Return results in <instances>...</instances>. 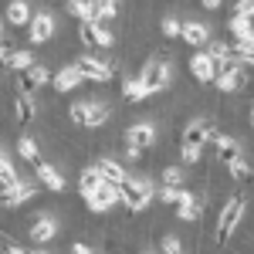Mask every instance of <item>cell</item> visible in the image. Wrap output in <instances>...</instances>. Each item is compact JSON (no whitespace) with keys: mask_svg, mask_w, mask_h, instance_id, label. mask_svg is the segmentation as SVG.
Segmentation results:
<instances>
[{"mask_svg":"<svg viewBox=\"0 0 254 254\" xmlns=\"http://www.w3.org/2000/svg\"><path fill=\"white\" fill-rule=\"evenodd\" d=\"M139 81L146 88V95H156V92H166L170 88V64L159 58V61H149L142 71H139Z\"/></svg>","mask_w":254,"mask_h":254,"instance_id":"4","label":"cell"},{"mask_svg":"<svg viewBox=\"0 0 254 254\" xmlns=\"http://www.w3.org/2000/svg\"><path fill=\"white\" fill-rule=\"evenodd\" d=\"M207 119H193V122H187V129H183V146H193V149H203V142H207Z\"/></svg>","mask_w":254,"mask_h":254,"instance_id":"18","label":"cell"},{"mask_svg":"<svg viewBox=\"0 0 254 254\" xmlns=\"http://www.w3.org/2000/svg\"><path fill=\"white\" fill-rule=\"evenodd\" d=\"M159 31H163V38H176V34H180V20H176L173 14H166V17L159 20Z\"/></svg>","mask_w":254,"mask_h":254,"instance_id":"32","label":"cell"},{"mask_svg":"<svg viewBox=\"0 0 254 254\" xmlns=\"http://www.w3.org/2000/svg\"><path fill=\"white\" fill-rule=\"evenodd\" d=\"M55 38V17L48 14V10H38V14H31L27 20V41L41 48V44H48V41Z\"/></svg>","mask_w":254,"mask_h":254,"instance_id":"7","label":"cell"},{"mask_svg":"<svg viewBox=\"0 0 254 254\" xmlns=\"http://www.w3.org/2000/svg\"><path fill=\"white\" fill-rule=\"evenodd\" d=\"M68 119H71L75 126H81V129H98V126L109 122V109L98 105V102H75L71 112H68Z\"/></svg>","mask_w":254,"mask_h":254,"instance_id":"2","label":"cell"},{"mask_svg":"<svg viewBox=\"0 0 254 254\" xmlns=\"http://www.w3.org/2000/svg\"><path fill=\"white\" fill-rule=\"evenodd\" d=\"M17 166L10 163L7 156H0V187H10V183H17Z\"/></svg>","mask_w":254,"mask_h":254,"instance_id":"28","label":"cell"},{"mask_svg":"<svg viewBox=\"0 0 254 254\" xmlns=\"http://www.w3.org/2000/svg\"><path fill=\"white\" fill-rule=\"evenodd\" d=\"M200 214H203V210H200V200L180 187V196H176V217H180V220H200Z\"/></svg>","mask_w":254,"mask_h":254,"instance_id":"17","label":"cell"},{"mask_svg":"<svg viewBox=\"0 0 254 254\" xmlns=\"http://www.w3.org/2000/svg\"><path fill=\"white\" fill-rule=\"evenodd\" d=\"M176 38H183V44H190V48H203L207 41H210V27L203 24V20H180V34Z\"/></svg>","mask_w":254,"mask_h":254,"instance_id":"12","label":"cell"},{"mask_svg":"<svg viewBox=\"0 0 254 254\" xmlns=\"http://www.w3.org/2000/svg\"><path fill=\"white\" fill-rule=\"evenodd\" d=\"M51 81H55V88H58L61 95H68V92H75L81 85V75H78L75 64H64L61 71H51Z\"/></svg>","mask_w":254,"mask_h":254,"instance_id":"16","label":"cell"},{"mask_svg":"<svg viewBox=\"0 0 254 254\" xmlns=\"http://www.w3.org/2000/svg\"><path fill=\"white\" fill-rule=\"evenodd\" d=\"M3 20H7L10 27H27V20H31V3H27V0H10L7 10H3Z\"/></svg>","mask_w":254,"mask_h":254,"instance_id":"19","label":"cell"},{"mask_svg":"<svg viewBox=\"0 0 254 254\" xmlns=\"http://www.w3.org/2000/svg\"><path fill=\"white\" fill-rule=\"evenodd\" d=\"M34 193H38V183L17 180V183H10V187H0V207H24Z\"/></svg>","mask_w":254,"mask_h":254,"instance_id":"9","label":"cell"},{"mask_svg":"<svg viewBox=\"0 0 254 254\" xmlns=\"http://www.w3.org/2000/svg\"><path fill=\"white\" fill-rule=\"evenodd\" d=\"M220 3H224V0H200L203 10H220Z\"/></svg>","mask_w":254,"mask_h":254,"instance_id":"37","label":"cell"},{"mask_svg":"<svg viewBox=\"0 0 254 254\" xmlns=\"http://www.w3.org/2000/svg\"><path fill=\"white\" fill-rule=\"evenodd\" d=\"M190 71H193L196 81H214L217 75V61L207 55V51H196L193 58H190Z\"/></svg>","mask_w":254,"mask_h":254,"instance_id":"15","label":"cell"},{"mask_svg":"<svg viewBox=\"0 0 254 254\" xmlns=\"http://www.w3.org/2000/svg\"><path fill=\"white\" fill-rule=\"evenodd\" d=\"M214 149H217V159H220L224 166H227V163H231L234 156H241V146H237V139L224 136V132H220V139L214 142Z\"/></svg>","mask_w":254,"mask_h":254,"instance_id":"23","label":"cell"},{"mask_svg":"<svg viewBox=\"0 0 254 254\" xmlns=\"http://www.w3.org/2000/svg\"><path fill=\"white\" fill-rule=\"evenodd\" d=\"M3 51H7V41H0V55H3Z\"/></svg>","mask_w":254,"mask_h":254,"instance_id":"40","label":"cell"},{"mask_svg":"<svg viewBox=\"0 0 254 254\" xmlns=\"http://www.w3.org/2000/svg\"><path fill=\"white\" fill-rule=\"evenodd\" d=\"M17 153H20V159H27V163H38V159H41V146H38V139L20 136V142H17Z\"/></svg>","mask_w":254,"mask_h":254,"instance_id":"26","label":"cell"},{"mask_svg":"<svg viewBox=\"0 0 254 254\" xmlns=\"http://www.w3.org/2000/svg\"><path fill=\"white\" fill-rule=\"evenodd\" d=\"M176 196H180V187H163L159 190V200L163 203H176Z\"/></svg>","mask_w":254,"mask_h":254,"instance_id":"36","label":"cell"},{"mask_svg":"<svg viewBox=\"0 0 254 254\" xmlns=\"http://www.w3.org/2000/svg\"><path fill=\"white\" fill-rule=\"evenodd\" d=\"M98 180H102V176H98L95 170H92V166H88V170H81V176H78V190H81V196L88 193V190H95V187H98Z\"/></svg>","mask_w":254,"mask_h":254,"instance_id":"31","label":"cell"},{"mask_svg":"<svg viewBox=\"0 0 254 254\" xmlns=\"http://www.w3.org/2000/svg\"><path fill=\"white\" fill-rule=\"evenodd\" d=\"M241 217H244V200H241V196L227 200V203L220 207V217H217V241H220V244L231 241V234H234L237 224H241Z\"/></svg>","mask_w":254,"mask_h":254,"instance_id":"3","label":"cell"},{"mask_svg":"<svg viewBox=\"0 0 254 254\" xmlns=\"http://www.w3.org/2000/svg\"><path fill=\"white\" fill-rule=\"evenodd\" d=\"M166 254H176V251H183V244H180V237H163V244H159Z\"/></svg>","mask_w":254,"mask_h":254,"instance_id":"35","label":"cell"},{"mask_svg":"<svg viewBox=\"0 0 254 254\" xmlns=\"http://www.w3.org/2000/svg\"><path fill=\"white\" fill-rule=\"evenodd\" d=\"M116 187H119V200L129 210H146L153 203V183L142 180V176H122Z\"/></svg>","mask_w":254,"mask_h":254,"instance_id":"1","label":"cell"},{"mask_svg":"<svg viewBox=\"0 0 254 254\" xmlns=\"http://www.w3.org/2000/svg\"><path fill=\"white\" fill-rule=\"evenodd\" d=\"M14 75H17V92H20V95H34L41 85L51 81V71H48L44 64H27V68L14 71Z\"/></svg>","mask_w":254,"mask_h":254,"instance_id":"6","label":"cell"},{"mask_svg":"<svg viewBox=\"0 0 254 254\" xmlns=\"http://www.w3.org/2000/svg\"><path fill=\"white\" fill-rule=\"evenodd\" d=\"M27 234H31V244H51V241H55V234H58V220H55V217H38V220H34V224H31V231H27Z\"/></svg>","mask_w":254,"mask_h":254,"instance_id":"13","label":"cell"},{"mask_svg":"<svg viewBox=\"0 0 254 254\" xmlns=\"http://www.w3.org/2000/svg\"><path fill=\"white\" fill-rule=\"evenodd\" d=\"M105 3H116V7H119V0H105Z\"/></svg>","mask_w":254,"mask_h":254,"instance_id":"41","label":"cell"},{"mask_svg":"<svg viewBox=\"0 0 254 254\" xmlns=\"http://www.w3.org/2000/svg\"><path fill=\"white\" fill-rule=\"evenodd\" d=\"M122 98L126 102H132V105H139V102H146V88H142V81H139V75H132V78L122 81Z\"/></svg>","mask_w":254,"mask_h":254,"instance_id":"24","label":"cell"},{"mask_svg":"<svg viewBox=\"0 0 254 254\" xmlns=\"http://www.w3.org/2000/svg\"><path fill=\"white\" fill-rule=\"evenodd\" d=\"M159 180H163V187H183V183H187V173H183L180 166H166V170L159 173Z\"/></svg>","mask_w":254,"mask_h":254,"instance_id":"27","label":"cell"},{"mask_svg":"<svg viewBox=\"0 0 254 254\" xmlns=\"http://www.w3.org/2000/svg\"><path fill=\"white\" fill-rule=\"evenodd\" d=\"M75 68H78L81 81H98V85L112 81V64H105V61L92 58V55H81V58L75 61Z\"/></svg>","mask_w":254,"mask_h":254,"instance_id":"8","label":"cell"},{"mask_svg":"<svg viewBox=\"0 0 254 254\" xmlns=\"http://www.w3.org/2000/svg\"><path fill=\"white\" fill-rule=\"evenodd\" d=\"M227 173H231V180H241V183H248L251 180V163L244 156H234L231 163H227Z\"/></svg>","mask_w":254,"mask_h":254,"instance_id":"25","label":"cell"},{"mask_svg":"<svg viewBox=\"0 0 254 254\" xmlns=\"http://www.w3.org/2000/svg\"><path fill=\"white\" fill-rule=\"evenodd\" d=\"M92 170H95V173L102 176V180H109V183H119V180L126 176V170L119 166L116 159H109V156H98V159H95V166H92Z\"/></svg>","mask_w":254,"mask_h":254,"instance_id":"21","label":"cell"},{"mask_svg":"<svg viewBox=\"0 0 254 254\" xmlns=\"http://www.w3.org/2000/svg\"><path fill=\"white\" fill-rule=\"evenodd\" d=\"M85 203H88V210L105 214V210H112V207L119 203V187H116V183H109V180H98L95 190L85 193Z\"/></svg>","mask_w":254,"mask_h":254,"instance_id":"5","label":"cell"},{"mask_svg":"<svg viewBox=\"0 0 254 254\" xmlns=\"http://www.w3.org/2000/svg\"><path fill=\"white\" fill-rule=\"evenodd\" d=\"M153 142H156V126H153V122H136V126L126 129V149L142 153V149H149Z\"/></svg>","mask_w":254,"mask_h":254,"instance_id":"10","label":"cell"},{"mask_svg":"<svg viewBox=\"0 0 254 254\" xmlns=\"http://www.w3.org/2000/svg\"><path fill=\"white\" fill-rule=\"evenodd\" d=\"M227 27H231V34L237 38V44H254V34H251V17H231L227 20Z\"/></svg>","mask_w":254,"mask_h":254,"instance_id":"22","label":"cell"},{"mask_svg":"<svg viewBox=\"0 0 254 254\" xmlns=\"http://www.w3.org/2000/svg\"><path fill=\"white\" fill-rule=\"evenodd\" d=\"M34 173H38V180H41V187H48V190H55V193H61L64 190V176L48 163V159H38L34 163Z\"/></svg>","mask_w":254,"mask_h":254,"instance_id":"14","label":"cell"},{"mask_svg":"<svg viewBox=\"0 0 254 254\" xmlns=\"http://www.w3.org/2000/svg\"><path fill=\"white\" fill-rule=\"evenodd\" d=\"M3 27H7V20H3V14H0V41H3Z\"/></svg>","mask_w":254,"mask_h":254,"instance_id":"39","label":"cell"},{"mask_svg":"<svg viewBox=\"0 0 254 254\" xmlns=\"http://www.w3.org/2000/svg\"><path fill=\"white\" fill-rule=\"evenodd\" d=\"M207 55L220 64V61L231 58V44H227V41H207Z\"/></svg>","mask_w":254,"mask_h":254,"instance_id":"29","label":"cell"},{"mask_svg":"<svg viewBox=\"0 0 254 254\" xmlns=\"http://www.w3.org/2000/svg\"><path fill=\"white\" fill-rule=\"evenodd\" d=\"M14 116H17V126H31L38 119V105H34V95H20L14 98Z\"/></svg>","mask_w":254,"mask_h":254,"instance_id":"20","label":"cell"},{"mask_svg":"<svg viewBox=\"0 0 254 254\" xmlns=\"http://www.w3.org/2000/svg\"><path fill=\"white\" fill-rule=\"evenodd\" d=\"M234 14H237V17H251V14H254V0H237Z\"/></svg>","mask_w":254,"mask_h":254,"instance_id":"34","label":"cell"},{"mask_svg":"<svg viewBox=\"0 0 254 254\" xmlns=\"http://www.w3.org/2000/svg\"><path fill=\"white\" fill-rule=\"evenodd\" d=\"M0 156H3V153H0Z\"/></svg>","mask_w":254,"mask_h":254,"instance_id":"42","label":"cell"},{"mask_svg":"<svg viewBox=\"0 0 254 254\" xmlns=\"http://www.w3.org/2000/svg\"><path fill=\"white\" fill-rule=\"evenodd\" d=\"M64 7H68V14H71V17H78V20H92V3H88V0H68Z\"/></svg>","mask_w":254,"mask_h":254,"instance_id":"30","label":"cell"},{"mask_svg":"<svg viewBox=\"0 0 254 254\" xmlns=\"http://www.w3.org/2000/svg\"><path fill=\"white\" fill-rule=\"evenodd\" d=\"M78 41L85 48H112V34L105 27H98L95 20H78Z\"/></svg>","mask_w":254,"mask_h":254,"instance_id":"11","label":"cell"},{"mask_svg":"<svg viewBox=\"0 0 254 254\" xmlns=\"http://www.w3.org/2000/svg\"><path fill=\"white\" fill-rule=\"evenodd\" d=\"M71 251H75V254H88V251H92V248H88L85 241H75V244H71Z\"/></svg>","mask_w":254,"mask_h":254,"instance_id":"38","label":"cell"},{"mask_svg":"<svg viewBox=\"0 0 254 254\" xmlns=\"http://www.w3.org/2000/svg\"><path fill=\"white\" fill-rule=\"evenodd\" d=\"M180 159H183V166H193V163H200V149H193V146H183Z\"/></svg>","mask_w":254,"mask_h":254,"instance_id":"33","label":"cell"}]
</instances>
